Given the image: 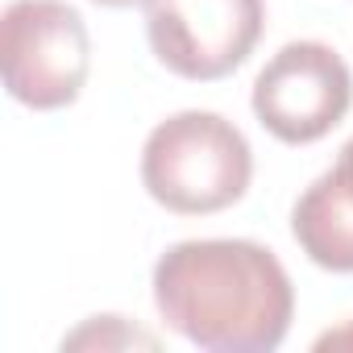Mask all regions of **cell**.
I'll list each match as a JSON object with an SVG mask.
<instances>
[{
  "label": "cell",
  "mask_w": 353,
  "mask_h": 353,
  "mask_svg": "<svg viewBox=\"0 0 353 353\" xmlns=\"http://www.w3.org/2000/svg\"><path fill=\"white\" fill-rule=\"evenodd\" d=\"M154 303L170 332L208 353H270L295 316L283 262L258 241H179L154 266Z\"/></svg>",
  "instance_id": "6da1fadb"
},
{
  "label": "cell",
  "mask_w": 353,
  "mask_h": 353,
  "mask_svg": "<svg viewBox=\"0 0 353 353\" xmlns=\"http://www.w3.org/2000/svg\"><path fill=\"white\" fill-rule=\"evenodd\" d=\"M254 154L245 133L221 112H174L141 145V183L154 204L179 216H212L245 196Z\"/></svg>",
  "instance_id": "7a4b0ae2"
},
{
  "label": "cell",
  "mask_w": 353,
  "mask_h": 353,
  "mask_svg": "<svg viewBox=\"0 0 353 353\" xmlns=\"http://www.w3.org/2000/svg\"><path fill=\"white\" fill-rule=\"evenodd\" d=\"M92 42L67 0H13L0 17V75L17 104L50 112L79 100Z\"/></svg>",
  "instance_id": "3957f363"
},
{
  "label": "cell",
  "mask_w": 353,
  "mask_h": 353,
  "mask_svg": "<svg viewBox=\"0 0 353 353\" xmlns=\"http://www.w3.org/2000/svg\"><path fill=\"white\" fill-rule=\"evenodd\" d=\"M266 26L262 0H150L145 38L154 59L196 83L237 71Z\"/></svg>",
  "instance_id": "277c9868"
},
{
  "label": "cell",
  "mask_w": 353,
  "mask_h": 353,
  "mask_svg": "<svg viewBox=\"0 0 353 353\" xmlns=\"http://www.w3.org/2000/svg\"><path fill=\"white\" fill-rule=\"evenodd\" d=\"M353 104V75L324 42H287L254 79V117L287 145L332 133Z\"/></svg>",
  "instance_id": "5b68a950"
},
{
  "label": "cell",
  "mask_w": 353,
  "mask_h": 353,
  "mask_svg": "<svg viewBox=\"0 0 353 353\" xmlns=\"http://www.w3.org/2000/svg\"><path fill=\"white\" fill-rule=\"evenodd\" d=\"M291 233L316 266L332 274H353V196L336 179V170H324L295 200Z\"/></svg>",
  "instance_id": "8992f818"
},
{
  "label": "cell",
  "mask_w": 353,
  "mask_h": 353,
  "mask_svg": "<svg viewBox=\"0 0 353 353\" xmlns=\"http://www.w3.org/2000/svg\"><path fill=\"white\" fill-rule=\"evenodd\" d=\"M316 349H353V320L341 324V328H332V332H324L316 341Z\"/></svg>",
  "instance_id": "52a82bcc"
},
{
  "label": "cell",
  "mask_w": 353,
  "mask_h": 353,
  "mask_svg": "<svg viewBox=\"0 0 353 353\" xmlns=\"http://www.w3.org/2000/svg\"><path fill=\"white\" fill-rule=\"evenodd\" d=\"M332 170H336V179L345 183V192L353 196V137L341 145V158H336V166H332Z\"/></svg>",
  "instance_id": "ba28073f"
},
{
  "label": "cell",
  "mask_w": 353,
  "mask_h": 353,
  "mask_svg": "<svg viewBox=\"0 0 353 353\" xmlns=\"http://www.w3.org/2000/svg\"><path fill=\"white\" fill-rule=\"evenodd\" d=\"M104 9H133V5H150V0H96Z\"/></svg>",
  "instance_id": "9c48e42d"
}]
</instances>
